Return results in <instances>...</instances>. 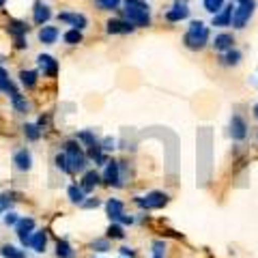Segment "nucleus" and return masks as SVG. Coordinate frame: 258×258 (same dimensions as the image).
I'll list each match as a JSON object with an SVG mask.
<instances>
[{
    "label": "nucleus",
    "mask_w": 258,
    "mask_h": 258,
    "mask_svg": "<svg viewBox=\"0 0 258 258\" xmlns=\"http://www.w3.org/2000/svg\"><path fill=\"white\" fill-rule=\"evenodd\" d=\"M123 5H125L123 18L132 24L134 28L151 26V9L144 0H123Z\"/></svg>",
    "instance_id": "obj_1"
},
{
    "label": "nucleus",
    "mask_w": 258,
    "mask_h": 258,
    "mask_svg": "<svg viewBox=\"0 0 258 258\" xmlns=\"http://www.w3.org/2000/svg\"><path fill=\"white\" fill-rule=\"evenodd\" d=\"M209 37H211V32H209L207 24H203L200 20H194L189 24L187 32L183 35V45L187 47V50H191V52H200V50H205L207 47Z\"/></svg>",
    "instance_id": "obj_2"
},
{
    "label": "nucleus",
    "mask_w": 258,
    "mask_h": 258,
    "mask_svg": "<svg viewBox=\"0 0 258 258\" xmlns=\"http://www.w3.org/2000/svg\"><path fill=\"white\" fill-rule=\"evenodd\" d=\"M62 151H64V155H67V159H69L71 170H74V172H84L86 170L88 157H86V153L82 151V147H80V142L76 138L69 140V142H64Z\"/></svg>",
    "instance_id": "obj_3"
},
{
    "label": "nucleus",
    "mask_w": 258,
    "mask_h": 258,
    "mask_svg": "<svg viewBox=\"0 0 258 258\" xmlns=\"http://www.w3.org/2000/svg\"><path fill=\"white\" fill-rule=\"evenodd\" d=\"M168 200H170V196L164 191H149L147 196H138L134 203L140 209H144V211H153V209H164L168 205Z\"/></svg>",
    "instance_id": "obj_4"
},
{
    "label": "nucleus",
    "mask_w": 258,
    "mask_h": 258,
    "mask_svg": "<svg viewBox=\"0 0 258 258\" xmlns=\"http://www.w3.org/2000/svg\"><path fill=\"white\" fill-rule=\"evenodd\" d=\"M256 11V0H245V3H239V7H235L232 11V26L235 28H245V24L249 22V18Z\"/></svg>",
    "instance_id": "obj_5"
},
{
    "label": "nucleus",
    "mask_w": 258,
    "mask_h": 258,
    "mask_svg": "<svg viewBox=\"0 0 258 258\" xmlns=\"http://www.w3.org/2000/svg\"><path fill=\"white\" fill-rule=\"evenodd\" d=\"M101 181L112 187H123V168H120V161L116 159H108L106 170L101 174Z\"/></svg>",
    "instance_id": "obj_6"
},
{
    "label": "nucleus",
    "mask_w": 258,
    "mask_h": 258,
    "mask_svg": "<svg viewBox=\"0 0 258 258\" xmlns=\"http://www.w3.org/2000/svg\"><path fill=\"white\" fill-rule=\"evenodd\" d=\"M15 232H18L22 247H30V237L35 232V220L32 217H20V222L15 224Z\"/></svg>",
    "instance_id": "obj_7"
},
{
    "label": "nucleus",
    "mask_w": 258,
    "mask_h": 258,
    "mask_svg": "<svg viewBox=\"0 0 258 258\" xmlns=\"http://www.w3.org/2000/svg\"><path fill=\"white\" fill-rule=\"evenodd\" d=\"M37 64H39V71L45 76V78H56L58 76V60L50 54H39L37 56Z\"/></svg>",
    "instance_id": "obj_8"
},
{
    "label": "nucleus",
    "mask_w": 258,
    "mask_h": 258,
    "mask_svg": "<svg viewBox=\"0 0 258 258\" xmlns=\"http://www.w3.org/2000/svg\"><path fill=\"white\" fill-rule=\"evenodd\" d=\"M58 22L69 24L71 28H78V30H84L88 26L86 15L84 13H76V11H62V13H58Z\"/></svg>",
    "instance_id": "obj_9"
},
{
    "label": "nucleus",
    "mask_w": 258,
    "mask_h": 258,
    "mask_svg": "<svg viewBox=\"0 0 258 258\" xmlns=\"http://www.w3.org/2000/svg\"><path fill=\"white\" fill-rule=\"evenodd\" d=\"M189 18V9H187V0H176L172 9L166 11V20L170 24H176V22H183Z\"/></svg>",
    "instance_id": "obj_10"
},
{
    "label": "nucleus",
    "mask_w": 258,
    "mask_h": 258,
    "mask_svg": "<svg viewBox=\"0 0 258 258\" xmlns=\"http://www.w3.org/2000/svg\"><path fill=\"white\" fill-rule=\"evenodd\" d=\"M106 30H108V35H129L136 28L125 18H110L106 22Z\"/></svg>",
    "instance_id": "obj_11"
},
{
    "label": "nucleus",
    "mask_w": 258,
    "mask_h": 258,
    "mask_svg": "<svg viewBox=\"0 0 258 258\" xmlns=\"http://www.w3.org/2000/svg\"><path fill=\"white\" fill-rule=\"evenodd\" d=\"M230 136H232V140H237V142L247 138V123H245V118L241 114H232V118H230Z\"/></svg>",
    "instance_id": "obj_12"
},
{
    "label": "nucleus",
    "mask_w": 258,
    "mask_h": 258,
    "mask_svg": "<svg viewBox=\"0 0 258 258\" xmlns=\"http://www.w3.org/2000/svg\"><path fill=\"white\" fill-rule=\"evenodd\" d=\"M232 11H235V5H224V9L220 13L213 15L211 20V26H217V28H226V26H232Z\"/></svg>",
    "instance_id": "obj_13"
},
{
    "label": "nucleus",
    "mask_w": 258,
    "mask_h": 258,
    "mask_svg": "<svg viewBox=\"0 0 258 258\" xmlns=\"http://www.w3.org/2000/svg\"><path fill=\"white\" fill-rule=\"evenodd\" d=\"M13 166H15V170H20V172H28L30 168H32V155H30V151H28V149L15 151V155H13Z\"/></svg>",
    "instance_id": "obj_14"
},
{
    "label": "nucleus",
    "mask_w": 258,
    "mask_h": 258,
    "mask_svg": "<svg viewBox=\"0 0 258 258\" xmlns=\"http://www.w3.org/2000/svg\"><path fill=\"white\" fill-rule=\"evenodd\" d=\"M50 18H52V9L45 3H41V0H37L35 9H32V20H35V24L37 26H45V24L50 22Z\"/></svg>",
    "instance_id": "obj_15"
},
{
    "label": "nucleus",
    "mask_w": 258,
    "mask_h": 258,
    "mask_svg": "<svg viewBox=\"0 0 258 258\" xmlns=\"http://www.w3.org/2000/svg\"><path fill=\"white\" fill-rule=\"evenodd\" d=\"M7 30H9V35L13 37V41H18V39H26L30 26L26 22H22V20H9V24H7Z\"/></svg>",
    "instance_id": "obj_16"
},
{
    "label": "nucleus",
    "mask_w": 258,
    "mask_h": 258,
    "mask_svg": "<svg viewBox=\"0 0 258 258\" xmlns=\"http://www.w3.org/2000/svg\"><path fill=\"white\" fill-rule=\"evenodd\" d=\"M217 52H228V50H232V45H235V37L230 35V32H220V35H215V39H213V43H211Z\"/></svg>",
    "instance_id": "obj_17"
},
{
    "label": "nucleus",
    "mask_w": 258,
    "mask_h": 258,
    "mask_svg": "<svg viewBox=\"0 0 258 258\" xmlns=\"http://www.w3.org/2000/svg\"><path fill=\"white\" fill-rule=\"evenodd\" d=\"M39 41H41L43 45H54L56 41H58V37H60V30L56 28V26H41V30H39Z\"/></svg>",
    "instance_id": "obj_18"
},
{
    "label": "nucleus",
    "mask_w": 258,
    "mask_h": 258,
    "mask_svg": "<svg viewBox=\"0 0 258 258\" xmlns=\"http://www.w3.org/2000/svg\"><path fill=\"white\" fill-rule=\"evenodd\" d=\"M106 213L110 217V222H118L120 215H125V205L118 198H110L106 203Z\"/></svg>",
    "instance_id": "obj_19"
},
{
    "label": "nucleus",
    "mask_w": 258,
    "mask_h": 258,
    "mask_svg": "<svg viewBox=\"0 0 258 258\" xmlns=\"http://www.w3.org/2000/svg\"><path fill=\"white\" fill-rule=\"evenodd\" d=\"M99 183H101V174L99 172H97V170H86L84 176H82V183H80V187L88 194V191H93Z\"/></svg>",
    "instance_id": "obj_20"
},
{
    "label": "nucleus",
    "mask_w": 258,
    "mask_h": 258,
    "mask_svg": "<svg viewBox=\"0 0 258 258\" xmlns=\"http://www.w3.org/2000/svg\"><path fill=\"white\" fill-rule=\"evenodd\" d=\"M217 62H220V67H237V64L241 62V52L235 50V47L228 50V52H222Z\"/></svg>",
    "instance_id": "obj_21"
},
{
    "label": "nucleus",
    "mask_w": 258,
    "mask_h": 258,
    "mask_svg": "<svg viewBox=\"0 0 258 258\" xmlns=\"http://www.w3.org/2000/svg\"><path fill=\"white\" fill-rule=\"evenodd\" d=\"M30 247L35 249L37 254H43L47 247V232L45 230H35L30 237Z\"/></svg>",
    "instance_id": "obj_22"
},
{
    "label": "nucleus",
    "mask_w": 258,
    "mask_h": 258,
    "mask_svg": "<svg viewBox=\"0 0 258 258\" xmlns=\"http://www.w3.org/2000/svg\"><path fill=\"white\" fill-rule=\"evenodd\" d=\"M20 82H22V86L26 88V91H30V88L37 86L39 74H37L35 69H22V71H20Z\"/></svg>",
    "instance_id": "obj_23"
},
{
    "label": "nucleus",
    "mask_w": 258,
    "mask_h": 258,
    "mask_svg": "<svg viewBox=\"0 0 258 258\" xmlns=\"http://www.w3.org/2000/svg\"><path fill=\"white\" fill-rule=\"evenodd\" d=\"M0 91L7 93L9 97H13L15 93H20V91H18V86L11 82V78H9V74H7V69H5V67H0Z\"/></svg>",
    "instance_id": "obj_24"
},
{
    "label": "nucleus",
    "mask_w": 258,
    "mask_h": 258,
    "mask_svg": "<svg viewBox=\"0 0 258 258\" xmlns=\"http://www.w3.org/2000/svg\"><path fill=\"white\" fill-rule=\"evenodd\" d=\"M56 256L58 258H76V249L71 247V243L67 239H58V243H56Z\"/></svg>",
    "instance_id": "obj_25"
},
{
    "label": "nucleus",
    "mask_w": 258,
    "mask_h": 258,
    "mask_svg": "<svg viewBox=\"0 0 258 258\" xmlns=\"http://www.w3.org/2000/svg\"><path fill=\"white\" fill-rule=\"evenodd\" d=\"M0 256L3 258H26V252L20 249L18 245H11V243H5L0 247Z\"/></svg>",
    "instance_id": "obj_26"
},
{
    "label": "nucleus",
    "mask_w": 258,
    "mask_h": 258,
    "mask_svg": "<svg viewBox=\"0 0 258 258\" xmlns=\"http://www.w3.org/2000/svg\"><path fill=\"white\" fill-rule=\"evenodd\" d=\"M11 103H13L15 112H20V114H28V110H30V103L26 101V97H24L22 93H15V95L11 97Z\"/></svg>",
    "instance_id": "obj_27"
},
{
    "label": "nucleus",
    "mask_w": 258,
    "mask_h": 258,
    "mask_svg": "<svg viewBox=\"0 0 258 258\" xmlns=\"http://www.w3.org/2000/svg\"><path fill=\"white\" fill-rule=\"evenodd\" d=\"M67 196H69V200H71L74 205H82L84 200H86V191L80 187V185H69Z\"/></svg>",
    "instance_id": "obj_28"
},
{
    "label": "nucleus",
    "mask_w": 258,
    "mask_h": 258,
    "mask_svg": "<svg viewBox=\"0 0 258 258\" xmlns=\"http://www.w3.org/2000/svg\"><path fill=\"white\" fill-rule=\"evenodd\" d=\"M22 129H24V136H26V140H30V142H37V140L43 136L41 127H39L37 123H26Z\"/></svg>",
    "instance_id": "obj_29"
},
{
    "label": "nucleus",
    "mask_w": 258,
    "mask_h": 258,
    "mask_svg": "<svg viewBox=\"0 0 258 258\" xmlns=\"http://www.w3.org/2000/svg\"><path fill=\"white\" fill-rule=\"evenodd\" d=\"M82 30H78V28H69L67 32L62 35V41L67 43V45H78V43H82Z\"/></svg>",
    "instance_id": "obj_30"
},
{
    "label": "nucleus",
    "mask_w": 258,
    "mask_h": 258,
    "mask_svg": "<svg viewBox=\"0 0 258 258\" xmlns=\"http://www.w3.org/2000/svg\"><path fill=\"white\" fill-rule=\"evenodd\" d=\"M54 166L58 168L60 172H64V174H74V170H71V166H69V159H67V155H64V151L62 153H56Z\"/></svg>",
    "instance_id": "obj_31"
},
{
    "label": "nucleus",
    "mask_w": 258,
    "mask_h": 258,
    "mask_svg": "<svg viewBox=\"0 0 258 258\" xmlns=\"http://www.w3.org/2000/svg\"><path fill=\"white\" fill-rule=\"evenodd\" d=\"M110 241H114V239H125V228H123V224H118V222H110L108 226V235H106Z\"/></svg>",
    "instance_id": "obj_32"
},
{
    "label": "nucleus",
    "mask_w": 258,
    "mask_h": 258,
    "mask_svg": "<svg viewBox=\"0 0 258 258\" xmlns=\"http://www.w3.org/2000/svg\"><path fill=\"white\" fill-rule=\"evenodd\" d=\"M76 140H78V142H82L86 149L99 142V140H97V136H95V132H88V129H86V132H78V134H76Z\"/></svg>",
    "instance_id": "obj_33"
},
{
    "label": "nucleus",
    "mask_w": 258,
    "mask_h": 258,
    "mask_svg": "<svg viewBox=\"0 0 258 258\" xmlns=\"http://www.w3.org/2000/svg\"><path fill=\"white\" fill-rule=\"evenodd\" d=\"M166 249H168L166 241H161V239L153 241V245H151V258H166Z\"/></svg>",
    "instance_id": "obj_34"
},
{
    "label": "nucleus",
    "mask_w": 258,
    "mask_h": 258,
    "mask_svg": "<svg viewBox=\"0 0 258 258\" xmlns=\"http://www.w3.org/2000/svg\"><path fill=\"white\" fill-rule=\"evenodd\" d=\"M120 3H123V0H95V5L99 11H116L120 7Z\"/></svg>",
    "instance_id": "obj_35"
},
{
    "label": "nucleus",
    "mask_w": 258,
    "mask_h": 258,
    "mask_svg": "<svg viewBox=\"0 0 258 258\" xmlns=\"http://www.w3.org/2000/svg\"><path fill=\"white\" fill-rule=\"evenodd\" d=\"M15 194H0V213H7L15 203Z\"/></svg>",
    "instance_id": "obj_36"
},
{
    "label": "nucleus",
    "mask_w": 258,
    "mask_h": 258,
    "mask_svg": "<svg viewBox=\"0 0 258 258\" xmlns=\"http://www.w3.org/2000/svg\"><path fill=\"white\" fill-rule=\"evenodd\" d=\"M110 239L108 237H103V239H95L93 243H91V249L93 252H110Z\"/></svg>",
    "instance_id": "obj_37"
},
{
    "label": "nucleus",
    "mask_w": 258,
    "mask_h": 258,
    "mask_svg": "<svg viewBox=\"0 0 258 258\" xmlns=\"http://www.w3.org/2000/svg\"><path fill=\"white\" fill-rule=\"evenodd\" d=\"M205 9L211 13V15H215V13H220L222 9H224V0H205Z\"/></svg>",
    "instance_id": "obj_38"
},
{
    "label": "nucleus",
    "mask_w": 258,
    "mask_h": 258,
    "mask_svg": "<svg viewBox=\"0 0 258 258\" xmlns=\"http://www.w3.org/2000/svg\"><path fill=\"white\" fill-rule=\"evenodd\" d=\"M18 222H20V215L15 211H7L5 213V226H15Z\"/></svg>",
    "instance_id": "obj_39"
},
{
    "label": "nucleus",
    "mask_w": 258,
    "mask_h": 258,
    "mask_svg": "<svg viewBox=\"0 0 258 258\" xmlns=\"http://www.w3.org/2000/svg\"><path fill=\"white\" fill-rule=\"evenodd\" d=\"M114 144H116L114 138H103V140H101V149H103V151H112V149H114Z\"/></svg>",
    "instance_id": "obj_40"
},
{
    "label": "nucleus",
    "mask_w": 258,
    "mask_h": 258,
    "mask_svg": "<svg viewBox=\"0 0 258 258\" xmlns=\"http://www.w3.org/2000/svg\"><path fill=\"white\" fill-rule=\"evenodd\" d=\"M99 205H101V200H99V198H91V200H84V203H82L84 209H97Z\"/></svg>",
    "instance_id": "obj_41"
},
{
    "label": "nucleus",
    "mask_w": 258,
    "mask_h": 258,
    "mask_svg": "<svg viewBox=\"0 0 258 258\" xmlns=\"http://www.w3.org/2000/svg\"><path fill=\"white\" fill-rule=\"evenodd\" d=\"M120 256H125V258H134L136 256V249L134 247H120Z\"/></svg>",
    "instance_id": "obj_42"
},
{
    "label": "nucleus",
    "mask_w": 258,
    "mask_h": 258,
    "mask_svg": "<svg viewBox=\"0 0 258 258\" xmlns=\"http://www.w3.org/2000/svg\"><path fill=\"white\" fill-rule=\"evenodd\" d=\"M254 116L258 118V103H256V106H254Z\"/></svg>",
    "instance_id": "obj_43"
},
{
    "label": "nucleus",
    "mask_w": 258,
    "mask_h": 258,
    "mask_svg": "<svg viewBox=\"0 0 258 258\" xmlns=\"http://www.w3.org/2000/svg\"><path fill=\"white\" fill-rule=\"evenodd\" d=\"M5 3H7V0H0V7H5Z\"/></svg>",
    "instance_id": "obj_44"
},
{
    "label": "nucleus",
    "mask_w": 258,
    "mask_h": 258,
    "mask_svg": "<svg viewBox=\"0 0 258 258\" xmlns=\"http://www.w3.org/2000/svg\"><path fill=\"white\" fill-rule=\"evenodd\" d=\"M232 3H245V0H232Z\"/></svg>",
    "instance_id": "obj_45"
},
{
    "label": "nucleus",
    "mask_w": 258,
    "mask_h": 258,
    "mask_svg": "<svg viewBox=\"0 0 258 258\" xmlns=\"http://www.w3.org/2000/svg\"><path fill=\"white\" fill-rule=\"evenodd\" d=\"M120 258H125V256H120Z\"/></svg>",
    "instance_id": "obj_46"
}]
</instances>
